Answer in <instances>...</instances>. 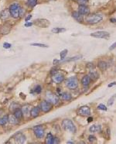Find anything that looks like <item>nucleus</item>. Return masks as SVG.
Returning a JSON list of instances; mask_svg holds the SVG:
<instances>
[{"mask_svg":"<svg viewBox=\"0 0 116 144\" xmlns=\"http://www.w3.org/2000/svg\"><path fill=\"white\" fill-rule=\"evenodd\" d=\"M62 127L64 130L69 132H71V133H75L77 132V128H76L74 123H73L70 119H67L63 120Z\"/></svg>","mask_w":116,"mask_h":144,"instance_id":"1","label":"nucleus"},{"mask_svg":"<svg viewBox=\"0 0 116 144\" xmlns=\"http://www.w3.org/2000/svg\"><path fill=\"white\" fill-rule=\"evenodd\" d=\"M9 13L12 17L18 18L21 15V12H22V9L18 4H12V6L9 7Z\"/></svg>","mask_w":116,"mask_h":144,"instance_id":"2","label":"nucleus"},{"mask_svg":"<svg viewBox=\"0 0 116 144\" xmlns=\"http://www.w3.org/2000/svg\"><path fill=\"white\" fill-rule=\"evenodd\" d=\"M103 20V16L101 14H93L88 16L86 18V22L89 24H96Z\"/></svg>","mask_w":116,"mask_h":144,"instance_id":"3","label":"nucleus"},{"mask_svg":"<svg viewBox=\"0 0 116 144\" xmlns=\"http://www.w3.org/2000/svg\"><path fill=\"white\" fill-rule=\"evenodd\" d=\"M67 86L71 90L76 89L78 86V80L76 77H70L67 81Z\"/></svg>","mask_w":116,"mask_h":144,"instance_id":"4","label":"nucleus"},{"mask_svg":"<svg viewBox=\"0 0 116 144\" xmlns=\"http://www.w3.org/2000/svg\"><path fill=\"white\" fill-rule=\"evenodd\" d=\"M46 99L47 102H50L51 104H54V105H57L59 103V98L56 95H54V93H52L51 92H46Z\"/></svg>","mask_w":116,"mask_h":144,"instance_id":"5","label":"nucleus"},{"mask_svg":"<svg viewBox=\"0 0 116 144\" xmlns=\"http://www.w3.org/2000/svg\"><path fill=\"white\" fill-rule=\"evenodd\" d=\"M91 36L95 37V38H102V39H108L110 36L109 33H108L106 31H97V32H94V33H92L91 34Z\"/></svg>","mask_w":116,"mask_h":144,"instance_id":"6","label":"nucleus"},{"mask_svg":"<svg viewBox=\"0 0 116 144\" xmlns=\"http://www.w3.org/2000/svg\"><path fill=\"white\" fill-rule=\"evenodd\" d=\"M33 132H34V134L36 135V136L37 138H43L45 132H44V129L42 127V126H35L33 128Z\"/></svg>","mask_w":116,"mask_h":144,"instance_id":"7","label":"nucleus"},{"mask_svg":"<svg viewBox=\"0 0 116 144\" xmlns=\"http://www.w3.org/2000/svg\"><path fill=\"white\" fill-rule=\"evenodd\" d=\"M40 108L41 110L44 112H48L49 111L51 110L52 108V104L47 101H43L40 103Z\"/></svg>","mask_w":116,"mask_h":144,"instance_id":"8","label":"nucleus"},{"mask_svg":"<svg viewBox=\"0 0 116 144\" xmlns=\"http://www.w3.org/2000/svg\"><path fill=\"white\" fill-rule=\"evenodd\" d=\"M78 113L82 116H89L91 115V108L88 106H82L79 108Z\"/></svg>","mask_w":116,"mask_h":144,"instance_id":"9","label":"nucleus"},{"mask_svg":"<svg viewBox=\"0 0 116 144\" xmlns=\"http://www.w3.org/2000/svg\"><path fill=\"white\" fill-rule=\"evenodd\" d=\"M15 140L17 143H24L26 142V136L23 133H17L15 136Z\"/></svg>","mask_w":116,"mask_h":144,"instance_id":"10","label":"nucleus"},{"mask_svg":"<svg viewBox=\"0 0 116 144\" xmlns=\"http://www.w3.org/2000/svg\"><path fill=\"white\" fill-rule=\"evenodd\" d=\"M78 12L82 16L88 15L89 12H90V9H88V7L85 6L84 5H80V6L78 8Z\"/></svg>","mask_w":116,"mask_h":144,"instance_id":"11","label":"nucleus"},{"mask_svg":"<svg viewBox=\"0 0 116 144\" xmlns=\"http://www.w3.org/2000/svg\"><path fill=\"white\" fill-rule=\"evenodd\" d=\"M35 24L39 27H47L50 25V23L46 20H38L35 21Z\"/></svg>","mask_w":116,"mask_h":144,"instance_id":"12","label":"nucleus"},{"mask_svg":"<svg viewBox=\"0 0 116 144\" xmlns=\"http://www.w3.org/2000/svg\"><path fill=\"white\" fill-rule=\"evenodd\" d=\"M64 77L60 74H54V77H53V81L56 83H60L64 81Z\"/></svg>","mask_w":116,"mask_h":144,"instance_id":"13","label":"nucleus"},{"mask_svg":"<svg viewBox=\"0 0 116 144\" xmlns=\"http://www.w3.org/2000/svg\"><path fill=\"white\" fill-rule=\"evenodd\" d=\"M101 130V126H97V125H93L89 128V131L91 132H98Z\"/></svg>","mask_w":116,"mask_h":144,"instance_id":"14","label":"nucleus"},{"mask_svg":"<svg viewBox=\"0 0 116 144\" xmlns=\"http://www.w3.org/2000/svg\"><path fill=\"white\" fill-rule=\"evenodd\" d=\"M39 108L38 107H34L31 109L30 111V116L33 117V118H35V117H37L38 115H39Z\"/></svg>","mask_w":116,"mask_h":144,"instance_id":"15","label":"nucleus"},{"mask_svg":"<svg viewBox=\"0 0 116 144\" xmlns=\"http://www.w3.org/2000/svg\"><path fill=\"white\" fill-rule=\"evenodd\" d=\"M81 82H82V84L84 85V86H88L91 82L90 77H89L88 75H85L84 77H83L82 80H81Z\"/></svg>","mask_w":116,"mask_h":144,"instance_id":"16","label":"nucleus"},{"mask_svg":"<svg viewBox=\"0 0 116 144\" xmlns=\"http://www.w3.org/2000/svg\"><path fill=\"white\" fill-rule=\"evenodd\" d=\"M72 16L78 22H82L83 19H82V15L81 13H79V12H74L72 13Z\"/></svg>","mask_w":116,"mask_h":144,"instance_id":"17","label":"nucleus"},{"mask_svg":"<svg viewBox=\"0 0 116 144\" xmlns=\"http://www.w3.org/2000/svg\"><path fill=\"white\" fill-rule=\"evenodd\" d=\"M60 98L64 101H70L71 99V95L68 92H63L60 94Z\"/></svg>","mask_w":116,"mask_h":144,"instance_id":"18","label":"nucleus"},{"mask_svg":"<svg viewBox=\"0 0 116 144\" xmlns=\"http://www.w3.org/2000/svg\"><path fill=\"white\" fill-rule=\"evenodd\" d=\"M10 13H9V9H5L3 11H2L1 12V19L2 20H6V19L9 16Z\"/></svg>","mask_w":116,"mask_h":144,"instance_id":"19","label":"nucleus"},{"mask_svg":"<svg viewBox=\"0 0 116 144\" xmlns=\"http://www.w3.org/2000/svg\"><path fill=\"white\" fill-rule=\"evenodd\" d=\"M23 112L21 109H19V108H17L16 110H15L14 111V116H15V118L18 119H21L23 118Z\"/></svg>","mask_w":116,"mask_h":144,"instance_id":"20","label":"nucleus"},{"mask_svg":"<svg viewBox=\"0 0 116 144\" xmlns=\"http://www.w3.org/2000/svg\"><path fill=\"white\" fill-rule=\"evenodd\" d=\"M98 68L101 69V71H104L108 68V63L105 61H100L98 63Z\"/></svg>","mask_w":116,"mask_h":144,"instance_id":"21","label":"nucleus"},{"mask_svg":"<svg viewBox=\"0 0 116 144\" xmlns=\"http://www.w3.org/2000/svg\"><path fill=\"white\" fill-rule=\"evenodd\" d=\"M54 136L51 133H48L46 136V144H53L54 142Z\"/></svg>","mask_w":116,"mask_h":144,"instance_id":"22","label":"nucleus"},{"mask_svg":"<svg viewBox=\"0 0 116 144\" xmlns=\"http://www.w3.org/2000/svg\"><path fill=\"white\" fill-rule=\"evenodd\" d=\"M89 77H90V78L91 80H93V81H95L96 79H97L99 78V74L97 73L96 71H93V72H91L90 75H89Z\"/></svg>","mask_w":116,"mask_h":144,"instance_id":"23","label":"nucleus"},{"mask_svg":"<svg viewBox=\"0 0 116 144\" xmlns=\"http://www.w3.org/2000/svg\"><path fill=\"white\" fill-rule=\"evenodd\" d=\"M9 122L12 124H17L18 123V119L15 118V116H9Z\"/></svg>","mask_w":116,"mask_h":144,"instance_id":"24","label":"nucleus"},{"mask_svg":"<svg viewBox=\"0 0 116 144\" xmlns=\"http://www.w3.org/2000/svg\"><path fill=\"white\" fill-rule=\"evenodd\" d=\"M8 121H9V118L8 116H3L2 118L0 119V126H5Z\"/></svg>","mask_w":116,"mask_h":144,"instance_id":"25","label":"nucleus"},{"mask_svg":"<svg viewBox=\"0 0 116 144\" xmlns=\"http://www.w3.org/2000/svg\"><path fill=\"white\" fill-rule=\"evenodd\" d=\"M66 31V29L64 28H60V27H56V28H54L52 30V32L54 33H62V32H64Z\"/></svg>","mask_w":116,"mask_h":144,"instance_id":"26","label":"nucleus"},{"mask_svg":"<svg viewBox=\"0 0 116 144\" xmlns=\"http://www.w3.org/2000/svg\"><path fill=\"white\" fill-rule=\"evenodd\" d=\"M27 4L29 6L33 7L37 4V0H27Z\"/></svg>","mask_w":116,"mask_h":144,"instance_id":"27","label":"nucleus"},{"mask_svg":"<svg viewBox=\"0 0 116 144\" xmlns=\"http://www.w3.org/2000/svg\"><path fill=\"white\" fill-rule=\"evenodd\" d=\"M115 98H116V94H115L114 95H112V97L109 98V100L108 101V105L112 106L113 105V103H114V101L115 99Z\"/></svg>","mask_w":116,"mask_h":144,"instance_id":"28","label":"nucleus"},{"mask_svg":"<svg viewBox=\"0 0 116 144\" xmlns=\"http://www.w3.org/2000/svg\"><path fill=\"white\" fill-rule=\"evenodd\" d=\"M67 54V50H64L63 51H61V53H60V58H61V60L64 59Z\"/></svg>","mask_w":116,"mask_h":144,"instance_id":"29","label":"nucleus"},{"mask_svg":"<svg viewBox=\"0 0 116 144\" xmlns=\"http://www.w3.org/2000/svg\"><path fill=\"white\" fill-rule=\"evenodd\" d=\"M97 109L99 110H103V111H107V106H105L103 104H100L97 105Z\"/></svg>","mask_w":116,"mask_h":144,"instance_id":"30","label":"nucleus"},{"mask_svg":"<svg viewBox=\"0 0 116 144\" xmlns=\"http://www.w3.org/2000/svg\"><path fill=\"white\" fill-rule=\"evenodd\" d=\"M32 46H36V47H48V46L46 44H32Z\"/></svg>","mask_w":116,"mask_h":144,"instance_id":"31","label":"nucleus"},{"mask_svg":"<svg viewBox=\"0 0 116 144\" xmlns=\"http://www.w3.org/2000/svg\"><path fill=\"white\" fill-rule=\"evenodd\" d=\"M41 91H42V88L39 86V85H37V86L35 88V89H34V92H35L36 93H37V94L40 93Z\"/></svg>","mask_w":116,"mask_h":144,"instance_id":"32","label":"nucleus"},{"mask_svg":"<svg viewBox=\"0 0 116 144\" xmlns=\"http://www.w3.org/2000/svg\"><path fill=\"white\" fill-rule=\"evenodd\" d=\"M88 140L90 141L91 143L94 142V141H96V137L93 135H91V136H88Z\"/></svg>","mask_w":116,"mask_h":144,"instance_id":"33","label":"nucleus"},{"mask_svg":"<svg viewBox=\"0 0 116 144\" xmlns=\"http://www.w3.org/2000/svg\"><path fill=\"white\" fill-rule=\"evenodd\" d=\"M77 2L80 5H84V6H85V5L88 3V0H77Z\"/></svg>","mask_w":116,"mask_h":144,"instance_id":"34","label":"nucleus"},{"mask_svg":"<svg viewBox=\"0 0 116 144\" xmlns=\"http://www.w3.org/2000/svg\"><path fill=\"white\" fill-rule=\"evenodd\" d=\"M3 47L6 48V49H9V48L11 47V44H9V43H5V44H3Z\"/></svg>","mask_w":116,"mask_h":144,"instance_id":"35","label":"nucleus"},{"mask_svg":"<svg viewBox=\"0 0 116 144\" xmlns=\"http://www.w3.org/2000/svg\"><path fill=\"white\" fill-rule=\"evenodd\" d=\"M115 48H116V42H115L114 44H113L112 46L109 47V50H113L114 49H115Z\"/></svg>","mask_w":116,"mask_h":144,"instance_id":"36","label":"nucleus"},{"mask_svg":"<svg viewBox=\"0 0 116 144\" xmlns=\"http://www.w3.org/2000/svg\"><path fill=\"white\" fill-rule=\"evenodd\" d=\"M23 113H25V114L27 113V112H28V107H27V106H26V107L24 106V107L23 108Z\"/></svg>","mask_w":116,"mask_h":144,"instance_id":"37","label":"nucleus"},{"mask_svg":"<svg viewBox=\"0 0 116 144\" xmlns=\"http://www.w3.org/2000/svg\"><path fill=\"white\" fill-rule=\"evenodd\" d=\"M58 143H59V140H57V138H54V142H53V144Z\"/></svg>","mask_w":116,"mask_h":144,"instance_id":"38","label":"nucleus"},{"mask_svg":"<svg viewBox=\"0 0 116 144\" xmlns=\"http://www.w3.org/2000/svg\"><path fill=\"white\" fill-rule=\"evenodd\" d=\"M33 25L32 23H25V26L26 27H28V26H31Z\"/></svg>","mask_w":116,"mask_h":144,"instance_id":"39","label":"nucleus"},{"mask_svg":"<svg viewBox=\"0 0 116 144\" xmlns=\"http://www.w3.org/2000/svg\"><path fill=\"white\" fill-rule=\"evenodd\" d=\"M115 84H116V81H115V82H112V83H111V84H108V88H111V87L114 86V85H115Z\"/></svg>","mask_w":116,"mask_h":144,"instance_id":"40","label":"nucleus"},{"mask_svg":"<svg viewBox=\"0 0 116 144\" xmlns=\"http://www.w3.org/2000/svg\"><path fill=\"white\" fill-rule=\"evenodd\" d=\"M31 17H32V16H31V15H29L26 18V21H29V20H30V19H31Z\"/></svg>","mask_w":116,"mask_h":144,"instance_id":"41","label":"nucleus"},{"mask_svg":"<svg viewBox=\"0 0 116 144\" xmlns=\"http://www.w3.org/2000/svg\"><path fill=\"white\" fill-rule=\"evenodd\" d=\"M110 21H111V22H112V23H116V19L112 18V19H111V20H110Z\"/></svg>","mask_w":116,"mask_h":144,"instance_id":"42","label":"nucleus"},{"mask_svg":"<svg viewBox=\"0 0 116 144\" xmlns=\"http://www.w3.org/2000/svg\"><path fill=\"white\" fill-rule=\"evenodd\" d=\"M92 119H93V118H92V117H90V118H88V122H91L92 121Z\"/></svg>","mask_w":116,"mask_h":144,"instance_id":"43","label":"nucleus"},{"mask_svg":"<svg viewBox=\"0 0 116 144\" xmlns=\"http://www.w3.org/2000/svg\"><path fill=\"white\" fill-rule=\"evenodd\" d=\"M59 62V60H54V64H56V63H58Z\"/></svg>","mask_w":116,"mask_h":144,"instance_id":"44","label":"nucleus"}]
</instances>
